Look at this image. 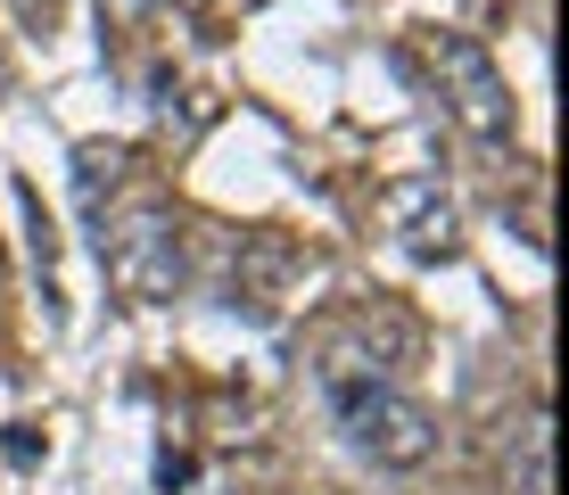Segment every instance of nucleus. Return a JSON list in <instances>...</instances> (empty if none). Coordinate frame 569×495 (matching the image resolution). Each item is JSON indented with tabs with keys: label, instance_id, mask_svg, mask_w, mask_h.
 I'll list each match as a JSON object with an SVG mask.
<instances>
[{
	"label": "nucleus",
	"instance_id": "5",
	"mask_svg": "<svg viewBox=\"0 0 569 495\" xmlns=\"http://www.w3.org/2000/svg\"><path fill=\"white\" fill-rule=\"evenodd\" d=\"M512 495H553V422H528L520 429V454H512Z\"/></svg>",
	"mask_w": 569,
	"mask_h": 495
},
{
	"label": "nucleus",
	"instance_id": "4",
	"mask_svg": "<svg viewBox=\"0 0 569 495\" xmlns=\"http://www.w3.org/2000/svg\"><path fill=\"white\" fill-rule=\"evenodd\" d=\"M388 224L405 231L413 256H455V198L438 182H397L388 190Z\"/></svg>",
	"mask_w": 569,
	"mask_h": 495
},
{
	"label": "nucleus",
	"instance_id": "3",
	"mask_svg": "<svg viewBox=\"0 0 569 495\" xmlns=\"http://www.w3.org/2000/svg\"><path fill=\"white\" fill-rule=\"evenodd\" d=\"M100 265L132 306H166L182 289V224L166 207H124L100 224Z\"/></svg>",
	"mask_w": 569,
	"mask_h": 495
},
{
	"label": "nucleus",
	"instance_id": "2",
	"mask_svg": "<svg viewBox=\"0 0 569 495\" xmlns=\"http://www.w3.org/2000/svg\"><path fill=\"white\" fill-rule=\"evenodd\" d=\"M421 67L438 75V99L455 108V125L470 132V141L512 149V125H520V116H512V83H503V67L470 42V33H429Z\"/></svg>",
	"mask_w": 569,
	"mask_h": 495
},
{
	"label": "nucleus",
	"instance_id": "1",
	"mask_svg": "<svg viewBox=\"0 0 569 495\" xmlns=\"http://www.w3.org/2000/svg\"><path fill=\"white\" fill-rule=\"evenodd\" d=\"M330 413H339L347 446L371 454L380 471H421V463H438V413H429L421 396H405L388 372L339 364V372H330Z\"/></svg>",
	"mask_w": 569,
	"mask_h": 495
}]
</instances>
